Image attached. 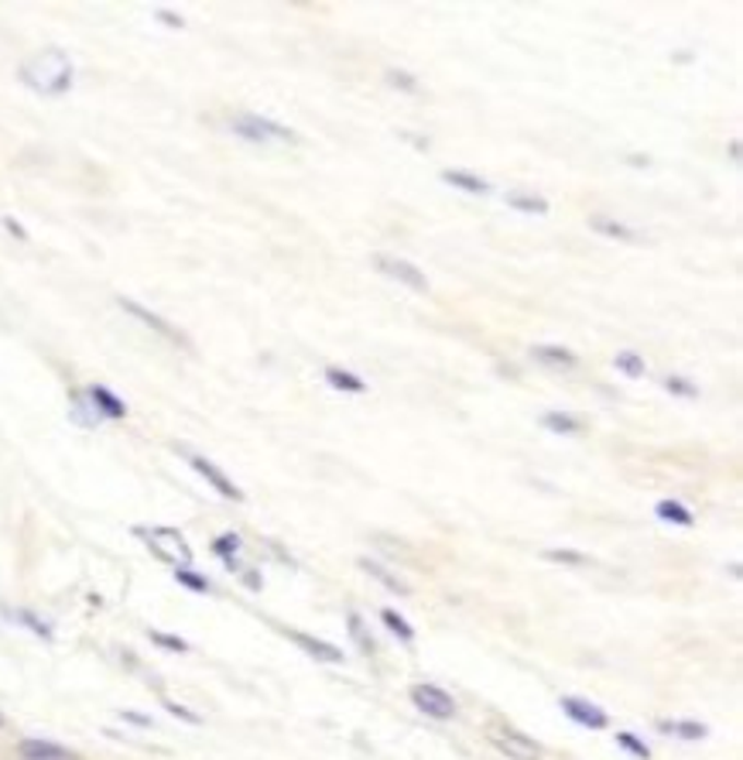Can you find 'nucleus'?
<instances>
[{
	"mask_svg": "<svg viewBox=\"0 0 743 760\" xmlns=\"http://www.w3.org/2000/svg\"><path fill=\"white\" fill-rule=\"evenodd\" d=\"M21 83L42 96H59L72 86V62L59 48H45L21 62Z\"/></svg>",
	"mask_w": 743,
	"mask_h": 760,
	"instance_id": "1",
	"label": "nucleus"
},
{
	"mask_svg": "<svg viewBox=\"0 0 743 760\" xmlns=\"http://www.w3.org/2000/svg\"><path fill=\"white\" fill-rule=\"evenodd\" d=\"M138 535L148 542L151 555L162 559V562H168L172 569H189L192 566V548L175 527H138Z\"/></svg>",
	"mask_w": 743,
	"mask_h": 760,
	"instance_id": "2",
	"label": "nucleus"
},
{
	"mask_svg": "<svg viewBox=\"0 0 743 760\" xmlns=\"http://www.w3.org/2000/svg\"><path fill=\"white\" fill-rule=\"evenodd\" d=\"M234 131L244 138V141H253V144H295L298 134L288 131V127H281L268 117H258V114H237L234 117Z\"/></svg>",
	"mask_w": 743,
	"mask_h": 760,
	"instance_id": "3",
	"label": "nucleus"
},
{
	"mask_svg": "<svg viewBox=\"0 0 743 760\" xmlns=\"http://www.w3.org/2000/svg\"><path fill=\"white\" fill-rule=\"evenodd\" d=\"M486 737H491V744L510 757V760H538L542 757V747H538L531 737H524L521 729H510V726H491L486 729Z\"/></svg>",
	"mask_w": 743,
	"mask_h": 760,
	"instance_id": "4",
	"label": "nucleus"
},
{
	"mask_svg": "<svg viewBox=\"0 0 743 760\" xmlns=\"http://www.w3.org/2000/svg\"><path fill=\"white\" fill-rule=\"evenodd\" d=\"M412 702L422 709L425 716H432V720H452L456 716V702H452V696L449 692H443L439 686H412Z\"/></svg>",
	"mask_w": 743,
	"mask_h": 760,
	"instance_id": "5",
	"label": "nucleus"
},
{
	"mask_svg": "<svg viewBox=\"0 0 743 760\" xmlns=\"http://www.w3.org/2000/svg\"><path fill=\"white\" fill-rule=\"evenodd\" d=\"M374 264H377V271L384 277H391V282H401V285H408L412 292H428V277L415 264H408L401 258H388V253H377Z\"/></svg>",
	"mask_w": 743,
	"mask_h": 760,
	"instance_id": "6",
	"label": "nucleus"
},
{
	"mask_svg": "<svg viewBox=\"0 0 743 760\" xmlns=\"http://www.w3.org/2000/svg\"><path fill=\"white\" fill-rule=\"evenodd\" d=\"M562 713H566L573 723L589 726V729H606V723H610L600 705L586 702V699H576V696H566V699H562Z\"/></svg>",
	"mask_w": 743,
	"mask_h": 760,
	"instance_id": "7",
	"label": "nucleus"
},
{
	"mask_svg": "<svg viewBox=\"0 0 743 760\" xmlns=\"http://www.w3.org/2000/svg\"><path fill=\"white\" fill-rule=\"evenodd\" d=\"M189 463H192V470H196L199 476H207V484H213L226 500H244V494L237 490L234 479H229L226 473H220V470L207 460V455H189Z\"/></svg>",
	"mask_w": 743,
	"mask_h": 760,
	"instance_id": "8",
	"label": "nucleus"
},
{
	"mask_svg": "<svg viewBox=\"0 0 743 760\" xmlns=\"http://www.w3.org/2000/svg\"><path fill=\"white\" fill-rule=\"evenodd\" d=\"M288 638L309 654V657H316V662H329V665H340L343 662V651L340 648H332V644H326V641H319V638H309V633H302V630H288Z\"/></svg>",
	"mask_w": 743,
	"mask_h": 760,
	"instance_id": "9",
	"label": "nucleus"
},
{
	"mask_svg": "<svg viewBox=\"0 0 743 760\" xmlns=\"http://www.w3.org/2000/svg\"><path fill=\"white\" fill-rule=\"evenodd\" d=\"M120 309L123 312H131L134 319H141L144 325H151L155 329L158 336H165V340H172V343H186V336L182 333H175V329L162 319V316H155V312H148L144 306H138V301H131V298H120Z\"/></svg>",
	"mask_w": 743,
	"mask_h": 760,
	"instance_id": "10",
	"label": "nucleus"
},
{
	"mask_svg": "<svg viewBox=\"0 0 743 760\" xmlns=\"http://www.w3.org/2000/svg\"><path fill=\"white\" fill-rule=\"evenodd\" d=\"M589 226H593L597 234L613 237V240H624V244H637V240H640L637 230H630V226H624V223H617V219H606V216H593V219H589Z\"/></svg>",
	"mask_w": 743,
	"mask_h": 760,
	"instance_id": "11",
	"label": "nucleus"
},
{
	"mask_svg": "<svg viewBox=\"0 0 743 760\" xmlns=\"http://www.w3.org/2000/svg\"><path fill=\"white\" fill-rule=\"evenodd\" d=\"M361 569H364L370 579H377L380 586H388L391 593H398V596H408V593H412V586H408V582H401L398 575H391L388 569L377 566V562H370V559H361Z\"/></svg>",
	"mask_w": 743,
	"mask_h": 760,
	"instance_id": "12",
	"label": "nucleus"
},
{
	"mask_svg": "<svg viewBox=\"0 0 743 760\" xmlns=\"http://www.w3.org/2000/svg\"><path fill=\"white\" fill-rule=\"evenodd\" d=\"M443 182H449L452 189H463V192H470V195H486V192H491V186H486L483 179H476V175H470V171H452V168H446V171H443Z\"/></svg>",
	"mask_w": 743,
	"mask_h": 760,
	"instance_id": "13",
	"label": "nucleus"
},
{
	"mask_svg": "<svg viewBox=\"0 0 743 760\" xmlns=\"http://www.w3.org/2000/svg\"><path fill=\"white\" fill-rule=\"evenodd\" d=\"M90 401H93V408H96L99 415H107V418H123V415H127L123 401L114 397L107 388H93V391H90Z\"/></svg>",
	"mask_w": 743,
	"mask_h": 760,
	"instance_id": "14",
	"label": "nucleus"
},
{
	"mask_svg": "<svg viewBox=\"0 0 743 760\" xmlns=\"http://www.w3.org/2000/svg\"><path fill=\"white\" fill-rule=\"evenodd\" d=\"M21 757L24 760H83L69 750H59L52 744H21Z\"/></svg>",
	"mask_w": 743,
	"mask_h": 760,
	"instance_id": "15",
	"label": "nucleus"
},
{
	"mask_svg": "<svg viewBox=\"0 0 743 760\" xmlns=\"http://www.w3.org/2000/svg\"><path fill=\"white\" fill-rule=\"evenodd\" d=\"M654 514L661 521H669V524H679V527H692V524H696V518L688 514V507H682L679 500H661L654 507Z\"/></svg>",
	"mask_w": 743,
	"mask_h": 760,
	"instance_id": "16",
	"label": "nucleus"
},
{
	"mask_svg": "<svg viewBox=\"0 0 743 760\" xmlns=\"http://www.w3.org/2000/svg\"><path fill=\"white\" fill-rule=\"evenodd\" d=\"M507 206L510 210H521V213H531V216H545L549 213V199L528 195V192H510L507 195Z\"/></svg>",
	"mask_w": 743,
	"mask_h": 760,
	"instance_id": "17",
	"label": "nucleus"
},
{
	"mask_svg": "<svg viewBox=\"0 0 743 760\" xmlns=\"http://www.w3.org/2000/svg\"><path fill=\"white\" fill-rule=\"evenodd\" d=\"M542 425L549 428V432H555V436H579L582 432V421L573 418V415H566V412H549L542 418Z\"/></svg>",
	"mask_w": 743,
	"mask_h": 760,
	"instance_id": "18",
	"label": "nucleus"
},
{
	"mask_svg": "<svg viewBox=\"0 0 743 760\" xmlns=\"http://www.w3.org/2000/svg\"><path fill=\"white\" fill-rule=\"evenodd\" d=\"M531 353H534V360H542L549 367H566V370L576 367V353L562 349V346H534Z\"/></svg>",
	"mask_w": 743,
	"mask_h": 760,
	"instance_id": "19",
	"label": "nucleus"
},
{
	"mask_svg": "<svg viewBox=\"0 0 743 760\" xmlns=\"http://www.w3.org/2000/svg\"><path fill=\"white\" fill-rule=\"evenodd\" d=\"M326 380H329V388H337V391H350V394H364L367 384L356 373H346V370H337V367H329L326 370Z\"/></svg>",
	"mask_w": 743,
	"mask_h": 760,
	"instance_id": "20",
	"label": "nucleus"
},
{
	"mask_svg": "<svg viewBox=\"0 0 743 760\" xmlns=\"http://www.w3.org/2000/svg\"><path fill=\"white\" fill-rule=\"evenodd\" d=\"M658 726L664 733H675V737H682V740H703L706 733H709L703 723H688V720H661Z\"/></svg>",
	"mask_w": 743,
	"mask_h": 760,
	"instance_id": "21",
	"label": "nucleus"
},
{
	"mask_svg": "<svg viewBox=\"0 0 743 760\" xmlns=\"http://www.w3.org/2000/svg\"><path fill=\"white\" fill-rule=\"evenodd\" d=\"M613 367H617L624 377H645V360L637 357L634 349H624V353H617V357H613Z\"/></svg>",
	"mask_w": 743,
	"mask_h": 760,
	"instance_id": "22",
	"label": "nucleus"
},
{
	"mask_svg": "<svg viewBox=\"0 0 743 760\" xmlns=\"http://www.w3.org/2000/svg\"><path fill=\"white\" fill-rule=\"evenodd\" d=\"M380 620L391 627V633H398L401 641H415V630H412V624H408L401 614H394V610H380Z\"/></svg>",
	"mask_w": 743,
	"mask_h": 760,
	"instance_id": "23",
	"label": "nucleus"
},
{
	"mask_svg": "<svg viewBox=\"0 0 743 760\" xmlns=\"http://www.w3.org/2000/svg\"><path fill=\"white\" fill-rule=\"evenodd\" d=\"M350 620V633H353V641H356V648H361V651H374V641L367 638V627H364V620H361V614H350L346 617Z\"/></svg>",
	"mask_w": 743,
	"mask_h": 760,
	"instance_id": "24",
	"label": "nucleus"
},
{
	"mask_svg": "<svg viewBox=\"0 0 743 760\" xmlns=\"http://www.w3.org/2000/svg\"><path fill=\"white\" fill-rule=\"evenodd\" d=\"M213 551L220 555V559H226L229 566H234V555L240 551V538H237V535H220V538L213 542Z\"/></svg>",
	"mask_w": 743,
	"mask_h": 760,
	"instance_id": "25",
	"label": "nucleus"
},
{
	"mask_svg": "<svg viewBox=\"0 0 743 760\" xmlns=\"http://www.w3.org/2000/svg\"><path fill=\"white\" fill-rule=\"evenodd\" d=\"M617 744L624 747V750H630L634 757H640V760H648L651 757V747L648 744H640L634 733H617Z\"/></svg>",
	"mask_w": 743,
	"mask_h": 760,
	"instance_id": "26",
	"label": "nucleus"
},
{
	"mask_svg": "<svg viewBox=\"0 0 743 760\" xmlns=\"http://www.w3.org/2000/svg\"><path fill=\"white\" fill-rule=\"evenodd\" d=\"M545 559H552V562H566V566H586V555L569 551V548H549V551H545Z\"/></svg>",
	"mask_w": 743,
	"mask_h": 760,
	"instance_id": "27",
	"label": "nucleus"
},
{
	"mask_svg": "<svg viewBox=\"0 0 743 760\" xmlns=\"http://www.w3.org/2000/svg\"><path fill=\"white\" fill-rule=\"evenodd\" d=\"M664 391L669 394H679V397H696L699 391H696V384H688L685 377H669L664 380Z\"/></svg>",
	"mask_w": 743,
	"mask_h": 760,
	"instance_id": "28",
	"label": "nucleus"
},
{
	"mask_svg": "<svg viewBox=\"0 0 743 760\" xmlns=\"http://www.w3.org/2000/svg\"><path fill=\"white\" fill-rule=\"evenodd\" d=\"M175 579H178V582H186L189 590L210 593V582H207V579H199V575H192V569H175Z\"/></svg>",
	"mask_w": 743,
	"mask_h": 760,
	"instance_id": "29",
	"label": "nucleus"
},
{
	"mask_svg": "<svg viewBox=\"0 0 743 760\" xmlns=\"http://www.w3.org/2000/svg\"><path fill=\"white\" fill-rule=\"evenodd\" d=\"M388 83H391V86H401V90H408V93H415V90H418L415 75L398 72V69H391V72H388Z\"/></svg>",
	"mask_w": 743,
	"mask_h": 760,
	"instance_id": "30",
	"label": "nucleus"
},
{
	"mask_svg": "<svg viewBox=\"0 0 743 760\" xmlns=\"http://www.w3.org/2000/svg\"><path fill=\"white\" fill-rule=\"evenodd\" d=\"M151 641L162 644V648H172V651H189L186 641H178V638H165V633H151Z\"/></svg>",
	"mask_w": 743,
	"mask_h": 760,
	"instance_id": "31",
	"label": "nucleus"
},
{
	"mask_svg": "<svg viewBox=\"0 0 743 760\" xmlns=\"http://www.w3.org/2000/svg\"><path fill=\"white\" fill-rule=\"evenodd\" d=\"M8 230H11L14 237H21V240H24V230H21V226H17L14 219H8Z\"/></svg>",
	"mask_w": 743,
	"mask_h": 760,
	"instance_id": "32",
	"label": "nucleus"
}]
</instances>
